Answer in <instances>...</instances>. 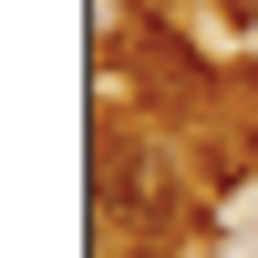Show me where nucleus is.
<instances>
[{
    "label": "nucleus",
    "instance_id": "nucleus-1",
    "mask_svg": "<svg viewBox=\"0 0 258 258\" xmlns=\"http://www.w3.org/2000/svg\"><path fill=\"white\" fill-rule=\"evenodd\" d=\"M93 186H103V207H114L135 238H165V227L186 217V176H176V155H165L155 135H103Z\"/></svg>",
    "mask_w": 258,
    "mask_h": 258
},
{
    "label": "nucleus",
    "instance_id": "nucleus-2",
    "mask_svg": "<svg viewBox=\"0 0 258 258\" xmlns=\"http://www.w3.org/2000/svg\"><path fill=\"white\" fill-rule=\"evenodd\" d=\"M135 62H145V73L165 83V103H197V93H207V62H186V52H176L165 31H145V41H135Z\"/></svg>",
    "mask_w": 258,
    "mask_h": 258
},
{
    "label": "nucleus",
    "instance_id": "nucleus-3",
    "mask_svg": "<svg viewBox=\"0 0 258 258\" xmlns=\"http://www.w3.org/2000/svg\"><path fill=\"white\" fill-rule=\"evenodd\" d=\"M124 258H155V238H135V248H124Z\"/></svg>",
    "mask_w": 258,
    "mask_h": 258
}]
</instances>
